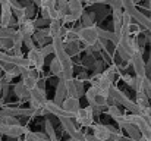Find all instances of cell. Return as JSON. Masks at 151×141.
<instances>
[{"mask_svg":"<svg viewBox=\"0 0 151 141\" xmlns=\"http://www.w3.org/2000/svg\"><path fill=\"white\" fill-rule=\"evenodd\" d=\"M13 47H15V43L12 38H0V50L1 51L7 53V51L13 50Z\"/></svg>","mask_w":151,"mask_h":141,"instance_id":"cell-26","label":"cell"},{"mask_svg":"<svg viewBox=\"0 0 151 141\" xmlns=\"http://www.w3.org/2000/svg\"><path fill=\"white\" fill-rule=\"evenodd\" d=\"M94 18H96V13L94 12H91V13H88V12H84V15H82V22H84V27H90V25H94Z\"/></svg>","mask_w":151,"mask_h":141,"instance_id":"cell-29","label":"cell"},{"mask_svg":"<svg viewBox=\"0 0 151 141\" xmlns=\"http://www.w3.org/2000/svg\"><path fill=\"white\" fill-rule=\"evenodd\" d=\"M109 94H110V97H113L120 106H123L125 109H128L131 113H135V115H141L142 113V109L137 104V101H132L126 94L123 93V91H120L117 87H111L110 90H109Z\"/></svg>","mask_w":151,"mask_h":141,"instance_id":"cell-3","label":"cell"},{"mask_svg":"<svg viewBox=\"0 0 151 141\" xmlns=\"http://www.w3.org/2000/svg\"><path fill=\"white\" fill-rule=\"evenodd\" d=\"M139 31H141V25L137 22V24H131L129 25V33H131V35H134V37H137L138 34H139Z\"/></svg>","mask_w":151,"mask_h":141,"instance_id":"cell-39","label":"cell"},{"mask_svg":"<svg viewBox=\"0 0 151 141\" xmlns=\"http://www.w3.org/2000/svg\"><path fill=\"white\" fill-rule=\"evenodd\" d=\"M147 40L151 43V33H148V35H147Z\"/></svg>","mask_w":151,"mask_h":141,"instance_id":"cell-49","label":"cell"},{"mask_svg":"<svg viewBox=\"0 0 151 141\" xmlns=\"http://www.w3.org/2000/svg\"><path fill=\"white\" fill-rule=\"evenodd\" d=\"M13 94L21 100H29L31 98V90L24 84V81H19L13 85Z\"/></svg>","mask_w":151,"mask_h":141,"instance_id":"cell-15","label":"cell"},{"mask_svg":"<svg viewBox=\"0 0 151 141\" xmlns=\"http://www.w3.org/2000/svg\"><path fill=\"white\" fill-rule=\"evenodd\" d=\"M62 71H63V66H62L60 60H59L57 57H54V59L50 62V74L59 78V75L62 74Z\"/></svg>","mask_w":151,"mask_h":141,"instance_id":"cell-22","label":"cell"},{"mask_svg":"<svg viewBox=\"0 0 151 141\" xmlns=\"http://www.w3.org/2000/svg\"><path fill=\"white\" fill-rule=\"evenodd\" d=\"M134 1H135V3H139V1H141V0H134Z\"/></svg>","mask_w":151,"mask_h":141,"instance_id":"cell-51","label":"cell"},{"mask_svg":"<svg viewBox=\"0 0 151 141\" xmlns=\"http://www.w3.org/2000/svg\"><path fill=\"white\" fill-rule=\"evenodd\" d=\"M75 119H76V122H78L81 127H93V119H94L93 107H91V106L81 107L79 112L76 113Z\"/></svg>","mask_w":151,"mask_h":141,"instance_id":"cell-10","label":"cell"},{"mask_svg":"<svg viewBox=\"0 0 151 141\" xmlns=\"http://www.w3.org/2000/svg\"><path fill=\"white\" fill-rule=\"evenodd\" d=\"M32 3H35L37 6H40L41 4V0H32Z\"/></svg>","mask_w":151,"mask_h":141,"instance_id":"cell-46","label":"cell"},{"mask_svg":"<svg viewBox=\"0 0 151 141\" xmlns=\"http://www.w3.org/2000/svg\"><path fill=\"white\" fill-rule=\"evenodd\" d=\"M44 109L51 113V115H54V116H57V118H73V116H70L62 106H59L57 103H54V100H47L46 101V104H44Z\"/></svg>","mask_w":151,"mask_h":141,"instance_id":"cell-11","label":"cell"},{"mask_svg":"<svg viewBox=\"0 0 151 141\" xmlns=\"http://www.w3.org/2000/svg\"><path fill=\"white\" fill-rule=\"evenodd\" d=\"M129 62L132 63V68H134L137 77H141V78L148 77V75H147V63H145V60H144V57H142V51H141V50H137V51L132 54V57H131Z\"/></svg>","mask_w":151,"mask_h":141,"instance_id":"cell-8","label":"cell"},{"mask_svg":"<svg viewBox=\"0 0 151 141\" xmlns=\"http://www.w3.org/2000/svg\"><path fill=\"white\" fill-rule=\"evenodd\" d=\"M0 122H3L6 125H19V121L16 116H3L0 119Z\"/></svg>","mask_w":151,"mask_h":141,"instance_id":"cell-33","label":"cell"},{"mask_svg":"<svg viewBox=\"0 0 151 141\" xmlns=\"http://www.w3.org/2000/svg\"><path fill=\"white\" fill-rule=\"evenodd\" d=\"M35 3H27L24 7H25V13H27V18H31L34 16V12H35V7H34Z\"/></svg>","mask_w":151,"mask_h":141,"instance_id":"cell-38","label":"cell"},{"mask_svg":"<svg viewBox=\"0 0 151 141\" xmlns=\"http://www.w3.org/2000/svg\"><path fill=\"white\" fill-rule=\"evenodd\" d=\"M120 78L131 87V88H134V85H135V80H137V77H131L129 74H125V75H120Z\"/></svg>","mask_w":151,"mask_h":141,"instance_id":"cell-35","label":"cell"},{"mask_svg":"<svg viewBox=\"0 0 151 141\" xmlns=\"http://www.w3.org/2000/svg\"><path fill=\"white\" fill-rule=\"evenodd\" d=\"M93 135L97 137L99 140L103 141H110L111 135H110V131H109V127L107 125H103V124H93Z\"/></svg>","mask_w":151,"mask_h":141,"instance_id":"cell-13","label":"cell"},{"mask_svg":"<svg viewBox=\"0 0 151 141\" xmlns=\"http://www.w3.org/2000/svg\"><path fill=\"white\" fill-rule=\"evenodd\" d=\"M137 94V104L144 109V107H150V98L145 91H141V93H135Z\"/></svg>","mask_w":151,"mask_h":141,"instance_id":"cell-23","label":"cell"},{"mask_svg":"<svg viewBox=\"0 0 151 141\" xmlns=\"http://www.w3.org/2000/svg\"><path fill=\"white\" fill-rule=\"evenodd\" d=\"M138 141H150V140H148V138H145V137H141Z\"/></svg>","mask_w":151,"mask_h":141,"instance_id":"cell-48","label":"cell"},{"mask_svg":"<svg viewBox=\"0 0 151 141\" xmlns=\"http://www.w3.org/2000/svg\"><path fill=\"white\" fill-rule=\"evenodd\" d=\"M85 98L93 109H101V107H106L109 104L110 94H109V91L100 90L97 85H91L85 93Z\"/></svg>","mask_w":151,"mask_h":141,"instance_id":"cell-1","label":"cell"},{"mask_svg":"<svg viewBox=\"0 0 151 141\" xmlns=\"http://www.w3.org/2000/svg\"><path fill=\"white\" fill-rule=\"evenodd\" d=\"M145 93H147V95H148V98H150V101H151V81L150 80L145 84Z\"/></svg>","mask_w":151,"mask_h":141,"instance_id":"cell-42","label":"cell"},{"mask_svg":"<svg viewBox=\"0 0 151 141\" xmlns=\"http://www.w3.org/2000/svg\"><path fill=\"white\" fill-rule=\"evenodd\" d=\"M24 46H27L28 50H31V48H35V41H34V38L32 37H29V35H24Z\"/></svg>","mask_w":151,"mask_h":141,"instance_id":"cell-36","label":"cell"},{"mask_svg":"<svg viewBox=\"0 0 151 141\" xmlns=\"http://www.w3.org/2000/svg\"><path fill=\"white\" fill-rule=\"evenodd\" d=\"M22 81H24V84L32 91V90H35L37 87H38V80H35V78H31V77H27V78H22Z\"/></svg>","mask_w":151,"mask_h":141,"instance_id":"cell-30","label":"cell"},{"mask_svg":"<svg viewBox=\"0 0 151 141\" xmlns=\"http://www.w3.org/2000/svg\"><path fill=\"white\" fill-rule=\"evenodd\" d=\"M119 141H132V140H131L129 137H128V138H125V137H122V138H120V140H119Z\"/></svg>","mask_w":151,"mask_h":141,"instance_id":"cell-47","label":"cell"},{"mask_svg":"<svg viewBox=\"0 0 151 141\" xmlns=\"http://www.w3.org/2000/svg\"><path fill=\"white\" fill-rule=\"evenodd\" d=\"M41 48V51H43V54L47 57L50 53H54V47H53V43H49V44H46V46H43V47H40Z\"/></svg>","mask_w":151,"mask_h":141,"instance_id":"cell-40","label":"cell"},{"mask_svg":"<svg viewBox=\"0 0 151 141\" xmlns=\"http://www.w3.org/2000/svg\"><path fill=\"white\" fill-rule=\"evenodd\" d=\"M62 107L70 115V116H76V113L81 109V103L78 97H66V100L63 101Z\"/></svg>","mask_w":151,"mask_h":141,"instance_id":"cell-12","label":"cell"},{"mask_svg":"<svg viewBox=\"0 0 151 141\" xmlns=\"http://www.w3.org/2000/svg\"><path fill=\"white\" fill-rule=\"evenodd\" d=\"M53 47H54V56L60 60L62 66L65 71H73V62H72V57L68 54L66 48H65V40L62 37H56L51 40Z\"/></svg>","mask_w":151,"mask_h":141,"instance_id":"cell-2","label":"cell"},{"mask_svg":"<svg viewBox=\"0 0 151 141\" xmlns=\"http://www.w3.org/2000/svg\"><path fill=\"white\" fill-rule=\"evenodd\" d=\"M29 132V129L24 125H6L3 122H0V135H6L9 138H19L22 135H27Z\"/></svg>","mask_w":151,"mask_h":141,"instance_id":"cell-6","label":"cell"},{"mask_svg":"<svg viewBox=\"0 0 151 141\" xmlns=\"http://www.w3.org/2000/svg\"><path fill=\"white\" fill-rule=\"evenodd\" d=\"M32 38H34V41H35L38 46H41V47L46 46V44H49L47 41L51 40L49 28H38V30L35 31V34L32 35Z\"/></svg>","mask_w":151,"mask_h":141,"instance_id":"cell-16","label":"cell"},{"mask_svg":"<svg viewBox=\"0 0 151 141\" xmlns=\"http://www.w3.org/2000/svg\"><path fill=\"white\" fill-rule=\"evenodd\" d=\"M37 30H38V28H37V25H35V21L31 19V18H28V19H25L24 22L19 24V31H21L24 35L32 37V35L35 34Z\"/></svg>","mask_w":151,"mask_h":141,"instance_id":"cell-17","label":"cell"},{"mask_svg":"<svg viewBox=\"0 0 151 141\" xmlns=\"http://www.w3.org/2000/svg\"><path fill=\"white\" fill-rule=\"evenodd\" d=\"M68 97V88H66V81L63 80H59V84L56 87V94H54V103H57L59 106L63 104V101L66 100Z\"/></svg>","mask_w":151,"mask_h":141,"instance_id":"cell-14","label":"cell"},{"mask_svg":"<svg viewBox=\"0 0 151 141\" xmlns=\"http://www.w3.org/2000/svg\"><path fill=\"white\" fill-rule=\"evenodd\" d=\"M66 88H68V97H78L79 98V93H78V88H76V84L73 80L66 81Z\"/></svg>","mask_w":151,"mask_h":141,"instance_id":"cell-25","label":"cell"},{"mask_svg":"<svg viewBox=\"0 0 151 141\" xmlns=\"http://www.w3.org/2000/svg\"><path fill=\"white\" fill-rule=\"evenodd\" d=\"M24 141H50L49 138H46L43 134H38V132H28L25 135V140Z\"/></svg>","mask_w":151,"mask_h":141,"instance_id":"cell-27","label":"cell"},{"mask_svg":"<svg viewBox=\"0 0 151 141\" xmlns=\"http://www.w3.org/2000/svg\"><path fill=\"white\" fill-rule=\"evenodd\" d=\"M15 28H10V27H0V38H10L13 34H15Z\"/></svg>","mask_w":151,"mask_h":141,"instance_id":"cell-31","label":"cell"},{"mask_svg":"<svg viewBox=\"0 0 151 141\" xmlns=\"http://www.w3.org/2000/svg\"><path fill=\"white\" fill-rule=\"evenodd\" d=\"M111 15H113L114 33L120 35V31H122V27H123V12H122V9H113Z\"/></svg>","mask_w":151,"mask_h":141,"instance_id":"cell-18","label":"cell"},{"mask_svg":"<svg viewBox=\"0 0 151 141\" xmlns=\"http://www.w3.org/2000/svg\"><path fill=\"white\" fill-rule=\"evenodd\" d=\"M84 15V1L81 0H69L68 1V12L63 16V24H70V22H76L78 19H81Z\"/></svg>","mask_w":151,"mask_h":141,"instance_id":"cell-4","label":"cell"},{"mask_svg":"<svg viewBox=\"0 0 151 141\" xmlns=\"http://www.w3.org/2000/svg\"><path fill=\"white\" fill-rule=\"evenodd\" d=\"M3 75H4V71H3V68L0 66V81L3 80Z\"/></svg>","mask_w":151,"mask_h":141,"instance_id":"cell-44","label":"cell"},{"mask_svg":"<svg viewBox=\"0 0 151 141\" xmlns=\"http://www.w3.org/2000/svg\"><path fill=\"white\" fill-rule=\"evenodd\" d=\"M85 141H103V140H99V138H97V137H94V135H87Z\"/></svg>","mask_w":151,"mask_h":141,"instance_id":"cell-43","label":"cell"},{"mask_svg":"<svg viewBox=\"0 0 151 141\" xmlns=\"http://www.w3.org/2000/svg\"><path fill=\"white\" fill-rule=\"evenodd\" d=\"M78 35H79V41L85 46L94 47L100 37H99V33H97V25H90V27H82L81 30H78Z\"/></svg>","mask_w":151,"mask_h":141,"instance_id":"cell-5","label":"cell"},{"mask_svg":"<svg viewBox=\"0 0 151 141\" xmlns=\"http://www.w3.org/2000/svg\"><path fill=\"white\" fill-rule=\"evenodd\" d=\"M116 51H117V54H119V57H120L122 60H131V57H132V56H131L123 47L120 46V44L116 46Z\"/></svg>","mask_w":151,"mask_h":141,"instance_id":"cell-32","label":"cell"},{"mask_svg":"<svg viewBox=\"0 0 151 141\" xmlns=\"http://www.w3.org/2000/svg\"><path fill=\"white\" fill-rule=\"evenodd\" d=\"M56 4H57V0H41L40 9H51V7H56Z\"/></svg>","mask_w":151,"mask_h":141,"instance_id":"cell-37","label":"cell"},{"mask_svg":"<svg viewBox=\"0 0 151 141\" xmlns=\"http://www.w3.org/2000/svg\"><path fill=\"white\" fill-rule=\"evenodd\" d=\"M75 84H76V88H78V93H79V98L82 95H85V88H84V81L79 80V78H73Z\"/></svg>","mask_w":151,"mask_h":141,"instance_id":"cell-34","label":"cell"},{"mask_svg":"<svg viewBox=\"0 0 151 141\" xmlns=\"http://www.w3.org/2000/svg\"><path fill=\"white\" fill-rule=\"evenodd\" d=\"M1 93H3V82L0 81V100H1Z\"/></svg>","mask_w":151,"mask_h":141,"instance_id":"cell-45","label":"cell"},{"mask_svg":"<svg viewBox=\"0 0 151 141\" xmlns=\"http://www.w3.org/2000/svg\"><path fill=\"white\" fill-rule=\"evenodd\" d=\"M69 141H76V140H73V138H70V140H69Z\"/></svg>","mask_w":151,"mask_h":141,"instance_id":"cell-52","label":"cell"},{"mask_svg":"<svg viewBox=\"0 0 151 141\" xmlns=\"http://www.w3.org/2000/svg\"><path fill=\"white\" fill-rule=\"evenodd\" d=\"M1 54H3V51H1V50H0V60H1Z\"/></svg>","mask_w":151,"mask_h":141,"instance_id":"cell-50","label":"cell"},{"mask_svg":"<svg viewBox=\"0 0 151 141\" xmlns=\"http://www.w3.org/2000/svg\"><path fill=\"white\" fill-rule=\"evenodd\" d=\"M62 28H63V21H62V19H53V21H50L49 31H50L51 40H53V38H56V37H60Z\"/></svg>","mask_w":151,"mask_h":141,"instance_id":"cell-20","label":"cell"},{"mask_svg":"<svg viewBox=\"0 0 151 141\" xmlns=\"http://www.w3.org/2000/svg\"><path fill=\"white\" fill-rule=\"evenodd\" d=\"M27 57L29 59L32 68H35V69H38V71L43 69V66H44V60H46V56L43 54V51H41L40 47H35V48L28 50Z\"/></svg>","mask_w":151,"mask_h":141,"instance_id":"cell-9","label":"cell"},{"mask_svg":"<svg viewBox=\"0 0 151 141\" xmlns=\"http://www.w3.org/2000/svg\"><path fill=\"white\" fill-rule=\"evenodd\" d=\"M65 48L68 51V54L70 57L76 56L79 51H81V44H79V40H75V41H65Z\"/></svg>","mask_w":151,"mask_h":141,"instance_id":"cell-21","label":"cell"},{"mask_svg":"<svg viewBox=\"0 0 151 141\" xmlns=\"http://www.w3.org/2000/svg\"><path fill=\"white\" fill-rule=\"evenodd\" d=\"M122 129H125L126 131V134H128V137L131 138L132 141H138L141 137H142V134H141V131H139V128L135 125V124H126Z\"/></svg>","mask_w":151,"mask_h":141,"instance_id":"cell-19","label":"cell"},{"mask_svg":"<svg viewBox=\"0 0 151 141\" xmlns=\"http://www.w3.org/2000/svg\"><path fill=\"white\" fill-rule=\"evenodd\" d=\"M35 25H37V28H43L44 25H50V21L46 18H38V19H35Z\"/></svg>","mask_w":151,"mask_h":141,"instance_id":"cell-41","label":"cell"},{"mask_svg":"<svg viewBox=\"0 0 151 141\" xmlns=\"http://www.w3.org/2000/svg\"><path fill=\"white\" fill-rule=\"evenodd\" d=\"M60 119V124H62V127L65 128V131L70 135V138H73V140L76 141H85L87 138V134H84V132H81L76 127H75V124H73V118H59Z\"/></svg>","mask_w":151,"mask_h":141,"instance_id":"cell-7","label":"cell"},{"mask_svg":"<svg viewBox=\"0 0 151 141\" xmlns=\"http://www.w3.org/2000/svg\"><path fill=\"white\" fill-rule=\"evenodd\" d=\"M117 106H119V103H116L113 106H109V109H107V115L110 118H113V119H117L119 116H122V110Z\"/></svg>","mask_w":151,"mask_h":141,"instance_id":"cell-28","label":"cell"},{"mask_svg":"<svg viewBox=\"0 0 151 141\" xmlns=\"http://www.w3.org/2000/svg\"><path fill=\"white\" fill-rule=\"evenodd\" d=\"M150 18H151V16H150Z\"/></svg>","mask_w":151,"mask_h":141,"instance_id":"cell-53","label":"cell"},{"mask_svg":"<svg viewBox=\"0 0 151 141\" xmlns=\"http://www.w3.org/2000/svg\"><path fill=\"white\" fill-rule=\"evenodd\" d=\"M44 129H46V134H47L49 140H50V141H57V135H56V129H54L53 124H51V122L49 121V119H46V122H44Z\"/></svg>","mask_w":151,"mask_h":141,"instance_id":"cell-24","label":"cell"}]
</instances>
